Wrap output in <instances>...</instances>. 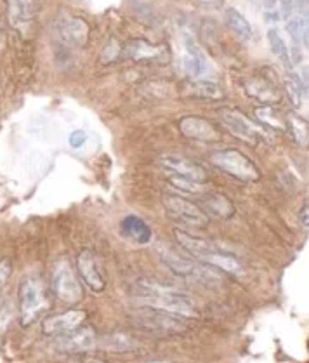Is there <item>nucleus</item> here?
Returning a JSON list of instances; mask_svg holds the SVG:
<instances>
[{
	"instance_id": "obj_1",
	"label": "nucleus",
	"mask_w": 309,
	"mask_h": 363,
	"mask_svg": "<svg viewBox=\"0 0 309 363\" xmlns=\"http://www.w3.org/2000/svg\"><path fill=\"white\" fill-rule=\"evenodd\" d=\"M133 297L135 304L150 309L172 313V315L184 316V319L197 315V306L191 297L177 292L172 287L160 285V283H150L146 280L138 282L133 289Z\"/></svg>"
},
{
	"instance_id": "obj_2",
	"label": "nucleus",
	"mask_w": 309,
	"mask_h": 363,
	"mask_svg": "<svg viewBox=\"0 0 309 363\" xmlns=\"http://www.w3.org/2000/svg\"><path fill=\"white\" fill-rule=\"evenodd\" d=\"M160 259L176 277L191 280V282L203 283V285H210V283H219L221 282V273L217 270H214V266L209 264H200L197 261L186 259V257H181L174 254L171 251H162Z\"/></svg>"
},
{
	"instance_id": "obj_3",
	"label": "nucleus",
	"mask_w": 309,
	"mask_h": 363,
	"mask_svg": "<svg viewBox=\"0 0 309 363\" xmlns=\"http://www.w3.org/2000/svg\"><path fill=\"white\" fill-rule=\"evenodd\" d=\"M18 299H20V316L23 327H30L35 323L40 313L47 309V297L40 280L28 277L20 283L18 289Z\"/></svg>"
},
{
	"instance_id": "obj_4",
	"label": "nucleus",
	"mask_w": 309,
	"mask_h": 363,
	"mask_svg": "<svg viewBox=\"0 0 309 363\" xmlns=\"http://www.w3.org/2000/svg\"><path fill=\"white\" fill-rule=\"evenodd\" d=\"M210 162L221 169L222 172L229 174L231 177L243 181V183H254L259 181L261 172L255 167L250 158L245 157L238 150H219L210 155Z\"/></svg>"
},
{
	"instance_id": "obj_5",
	"label": "nucleus",
	"mask_w": 309,
	"mask_h": 363,
	"mask_svg": "<svg viewBox=\"0 0 309 363\" xmlns=\"http://www.w3.org/2000/svg\"><path fill=\"white\" fill-rule=\"evenodd\" d=\"M162 203H164L165 214L177 225L188 226V228H203L209 225V215L203 213L197 203L190 202L184 196L165 195Z\"/></svg>"
},
{
	"instance_id": "obj_6",
	"label": "nucleus",
	"mask_w": 309,
	"mask_h": 363,
	"mask_svg": "<svg viewBox=\"0 0 309 363\" xmlns=\"http://www.w3.org/2000/svg\"><path fill=\"white\" fill-rule=\"evenodd\" d=\"M51 283L54 296L59 301L66 302V304H78L82 297H84V289H82L73 268L66 261H59V263L54 264Z\"/></svg>"
},
{
	"instance_id": "obj_7",
	"label": "nucleus",
	"mask_w": 309,
	"mask_h": 363,
	"mask_svg": "<svg viewBox=\"0 0 309 363\" xmlns=\"http://www.w3.org/2000/svg\"><path fill=\"white\" fill-rule=\"evenodd\" d=\"M219 119L231 134H235L236 138H240L245 143H250V145L255 146L259 143L269 141V136L266 134L265 129L255 126L252 120H248L240 112H235V109H222L219 113Z\"/></svg>"
},
{
	"instance_id": "obj_8",
	"label": "nucleus",
	"mask_w": 309,
	"mask_h": 363,
	"mask_svg": "<svg viewBox=\"0 0 309 363\" xmlns=\"http://www.w3.org/2000/svg\"><path fill=\"white\" fill-rule=\"evenodd\" d=\"M134 323L139 328H145L148 332H158V334H179L186 331V321L184 316L172 315V313L158 311H141L134 316Z\"/></svg>"
},
{
	"instance_id": "obj_9",
	"label": "nucleus",
	"mask_w": 309,
	"mask_h": 363,
	"mask_svg": "<svg viewBox=\"0 0 309 363\" xmlns=\"http://www.w3.org/2000/svg\"><path fill=\"white\" fill-rule=\"evenodd\" d=\"M7 20L21 37H30L39 13V0H6Z\"/></svg>"
},
{
	"instance_id": "obj_10",
	"label": "nucleus",
	"mask_w": 309,
	"mask_h": 363,
	"mask_svg": "<svg viewBox=\"0 0 309 363\" xmlns=\"http://www.w3.org/2000/svg\"><path fill=\"white\" fill-rule=\"evenodd\" d=\"M126 52L131 59L138 63L165 64L171 61V51L164 44H152L148 40L135 39L126 44Z\"/></svg>"
},
{
	"instance_id": "obj_11",
	"label": "nucleus",
	"mask_w": 309,
	"mask_h": 363,
	"mask_svg": "<svg viewBox=\"0 0 309 363\" xmlns=\"http://www.w3.org/2000/svg\"><path fill=\"white\" fill-rule=\"evenodd\" d=\"M56 33L66 47H85L90 37V26L82 18L68 16L58 23Z\"/></svg>"
},
{
	"instance_id": "obj_12",
	"label": "nucleus",
	"mask_w": 309,
	"mask_h": 363,
	"mask_svg": "<svg viewBox=\"0 0 309 363\" xmlns=\"http://www.w3.org/2000/svg\"><path fill=\"white\" fill-rule=\"evenodd\" d=\"M160 165L167 172H171L176 177H184V179L195 181V183H205L207 172L195 162L181 157L176 153H165L160 157Z\"/></svg>"
},
{
	"instance_id": "obj_13",
	"label": "nucleus",
	"mask_w": 309,
	"mask_h": 363,
	"mask_svg": "<svg viewBox=\"0 0 309 363\" xmlns=\"http://www.w3.org/2000/svg\"><path fill=\"white\" fill-rule=\"evenodd\" d=\"M96 344V334H94V328L90 327H77L73 331L66 332V334L58 335L54 346L56 350L61 351V353H82V351H87L90 347H94Z\"/></svg>"
},
{
	"instance_id": "obj_14",
	"label": "nucleus",
	"mask_w": 309,
	"mask_h": 363,
	"mask_svg": "<svg viewBox=\"0 0 309 363\" xmlns=\"http://www.w3.org/2000/svg\"><path fill=\"white\" fill-rule=\"evenodd\" d=\"M179 131L191 141L216 143L221 139V132L212 122L200 117H184L179 120Z\"/></svg>"
},
{
	"instance_id": "obj_15",
	"label": "nucleus",
	"mask_w": 309,
	"mask_h": 363,
	"mask_svg": "<svg viewBox=\"0 0 309 363\" xmlns=\"http://www.w3.org/2000/svg\"><path fill=\"white\" fill-rule=\"evenodd\" d=\"M87 319V313L84 309H70V311L59 313V315L49 316L42 321V332L45 335H58L66 334L73 328L80 327L84 320Z\"/></svg>"
},
{
	"instance_id": "obj_16",
	"label": "nucleus",
	"mask_w": 309,
	"mask_h": 363,
	"mask_svg": "<svg viewBox=\"0 0 309 363\" xmlns=\"http://www.w3.org/2000/svg\"><path fill=\"white\" fill-rule=\"evenodd\" d=\"M245 90H247L248 96L252 100L259 101V103L267 105H277L281 101V93L278 89L277 84H273L271 81H267L266 77H261V75H255V77H250L245 81Z\"/></svg>"
},
{
	"instance_id": "obj_17",
	"label": "nucleus",
	"mask_w": 309,
	"mask_h": 363,
	"mask_svg": "<svg viewBox=\"0 0 309 363\" xmlns=\"http://www.w3.org/2000/svg\"><path fill=\"white\" fill-rule=\"evenodd\" d=\"M77 266H78V273H80V277L85 282V285L96 294L103 292L104 287H107V282H104V278L101 277L99 268H97V263H96V257L90 254L89 251H82L77 257Z\"/></svg>"
},
{
	"instance_id": "obj_18",
	"label": "nucleus",
	"mask_w": 309,
	"mask_h": 363,
	"mask_svg": "<svg viewBox=\"0 0 309 363\" xmlns=\"http://www.w3.org/2000/svg\"><path fill=\"white\" fill-rule=\"evenodd\" d=\"M174 237L177 244H179L184 251L190 252L195 259L202 261V263L207 256H210L216 251H221V247L216 244V242L205 240V238L191 237L190 233L183 232V230H174Z\"/></svg>"
},
{
	"instance_id": "obj_19",
	"label": "nucleus",
	"mask_w": 309,
	"mask_h": 363,
	"mask_svg": "<svg viewBox=\"0 0 309 363\" xmlns=\"http://www.w3.org/2000/svg\"><path fill=\"white\" fill-rule=\"evenodd\" d=\"M181 96L191 97V100L219 101L222 100V90L214 82L190 81L184 82L183 87H181Z\"/></svg>"
},
{
	"instance_id": "obj_20",
	"label": "nucleus",
	"mask_w": 309,
	"mask_h": 363,
	"mask_svg": "<svg viewBox=\"0 0 309 363\" xmlns=\"http://www.w3.org/2000/svg\"><path fill=\"white\" fill-rule=\"evenodd\" d=\"M207 195V193H205ZM200 203H202V210L207 215H212L217 219H229L235 214V207L233 203L226 198L224 195H217V193H209L207 196H198Z\"/></svg>"
},
{
	"instance_id": "obj_21",
	"label": "nucleus",
	"mask_w": 309,
	"mask_h": 363,
	"mask_svg": "<svg viewBox=\"0 0 309 363\" xmlns=\"http://www.w3.org/2000/svg\"><path fill=\"white\" fill-rule=\"evenodd\" d=\"M184 47H186V54H184V68H186L188 75L193 78H200L202 75L207 73V61L203 58L202 51L195 45L190 37H184Z\"/></svg>"
},
{
	"instance_id": "obj_22",
	"label": "nucleus",
	"mask_w": 309,
	"mask_h": 363,
	"mask_svg": "<svg viewBox=\"0 0 309 363\" xmlns=\"http://www.w3.org/2000/svg\"><path fill=\"white\" fill-rule=\"evenodd\" d=\"M120 228H122L123 235L131 238V240L138 242V244H148L153 238L152 228L138 215H127L122 221V225H120Z\"/></svg>"
},
{
	"instance_id": "obj_23",
	"label": "nucleus",
	"mask_w": 309,
	"mask_h": 363,
	"mask_svg": "<svg viewBox=\"0 0 309 363\" xmlns=\"http://www.w3.org/2000/svg\"><path fill=\"white\" fill-rule=\"evenodd\" d=\"M224 21L226 25H228V28L231 30L235 35H238L242 40L252 39V25L247 21V18H245L240 11L233 9V7L226 11Z\"/></svg>"
},
{
	"instance_id": "obj_24",
	"label": "nucleus",
	"mask_w": 309,
	"mask_h": 363,
	"mask_svg": "<svg viewBox=\"0 0 309 363\" xmlns=\"http://www.w3.org/2000/svg\"><path fill=\"white\" fill-rule=\"evenodd\" d=\"M267 42H269L271 52L280 59V63L284 64L287 70H292V58H290V51L285 44V40L281 39V35L278 33V30L271 28L267 30Z\"/></svg>"
},
{
	"instance_id": "obj_25",
	"label": "nucleus",
	"mask_w": 309,
	"mask_h": 363,
	"mask_svg": "<svg viewBox=\"0 0 309 363\" xmlns=\"http://www.w3.org/2000/svg\"><path fill=\"white\" fill-rule=\"evenodd\" d=\"M287 32L290 39L293 40V44L308 47V18L290 14L287 21Z\"/></svg>"
},
{
	"instance_id": "obj_26",
	"label": "nucleus",
	"mask_w": 309,
	"mask_h": 363,
	"mask_svg": "<svg viewBox=\"0 0 309 363\" xmlns=\"http://www.w3.org/2000/svg\"><path fill=\"white\" fill-rule=\"evenodd\" d=\"M255 115H258V119L261 120L265 126H269L281 132L287 131V120H285V117L281 115V113H278L277 109L267 107V105L266 107L255 109Z\"/></svg>"
},
{
	"instance_id": "obj_27",
	"label": "nucleus",
	"mask_w": 309,
	"mask_h": 363,
	"mask_svg": "<svg viewBox=\"0 0 309 363\" xmlns=\"http://www.w3.org/2000/svg\"><path fill=\"white\" fill-rule=\"evenodd\" d=\"M107 346L111 347V350H116V351H131L134 350V343L131 341L127 335L123 334H115L113 338H108L107 339Z\"/></svg>"
},
{
	"instance_id": "obj_28",
	"label": "nucleus",
	"mask_w": 309,
	"mask_h": 363,
	"mask_svg": "<svg viewBox=\"0 0 309 363\" xmlns=\"http://www.w3.org/2000/svg\"><path fill=\"white\" fill-rule=\"evenodd\" d=\"M120 52H122V45H120L119 42H115V40H111V42L104 47L103 54H101V61H103L104 64L116 61L120 56Z\"/></svg>"
},
{
	"instance_id": "obj_29",
	"label": "nucleus",
	"mask_w": 309,
	"mask_h": 363,
	"mask_svg": "<svg viewBox=\"0 0 309 363\" xmlns=\"http://www.w3.org/2000/svg\"><path fill=\"white\" fill-rule=\"evenodd\" d=\"M285 87H287V93L290 96V101H292V105L296 108H299L301 103H303V89H301L299 82L289 81L287 84H285Z\"/></svg>"
},
{
	"instance_id": "obj_30",
	"label": "nucleus",
	"mask_w": 309,
	"mask_h": 363,
	"mask_svg": "<svg viewBox=\"0 0 309 363\" xmlns=\"http://www.w3.org/2000/svg\"><path fill=\"white\" fill-rule=\"evenodd\" d=\"M290 127L296 131V138L299 139L303 145H306L308 143V127H306V122L301 119H296V117H292L290 119Z\"/></svg>"
},
{
	"instance_id": "obj_31",
	"label": "nucleus",
	"mask_w": 309,
	"mask_h": 363,
	"mask_svg": "<svg viewBox=\"0 0 309 363\" xmlns=\"http://www.w3.org/2000/svg\"><path fill=\"white\" fill-rule=\"evenodd\" d=\"M11 320H13V311H11L9 304H6L2 309H0V344H2L4 334H6V331H7V327H9Z\"/></svg>"
},
{
	"instance_id": "obj_32",
	"label": "nucleus",
	"mask_w": 309,
	"mask_h": 363,
	"mask_svg": "<svg viewBox=\"0 0 309 363\" xmlns=\"http://www.w3.org/2000/svg\"><path fill=\"white\" fill-rule=\"evenodd\" d=\"M85 139H87V134L78 129V131H73L70 134V145L73 146V148H80V146L85 145Z\"/></svg>"
},
{
	"instance_id": "obj_33",
	"label": "nucleus",
	"mask_w": 309,
	"mask_h": 363,
	"mask_svg": "<svg viewBox=\"0 0 309 363\" xmlns=\"http://www.w3.org/2000/svg\"><path fill=\"white\" fill-rule=\"evenodd\" d=\"M9 275H11L9 261H7V259L0 261V290H2V287L6 285V282H7V278H9Z\"/></svg>"
},
{
	"instance_id": "obj_34",
	"label": "nucleus",
	"mask_w": 309,
	"mask_h": 363,
	"mask_svg": "<svg viewBox=\"0 0 309 363\" xmlns=\"http://www.w3.org/2000/svg\"><path fill=\"white\" fill-rule=\"evenodd\" d=\"M299 221H301V225L304 226V230H308V202H304L303 209H301Z\"/></svg>"
},
{
	"instance_id": "obj_35",
	"label": "nucleus",
	"mask_w": 309,
	"mask_h": 363,
	"mask_svg": "<svg viewBox=\"0 0 309 363\" xmlns=\"http://www.w3.org/2000/svg\"><path fill=\"white\" fill-rule=\"evenodd\" d=\"M4 42H6V33H4L2 25H0V47H2Z\"/></svg>"
}]
</instances>
